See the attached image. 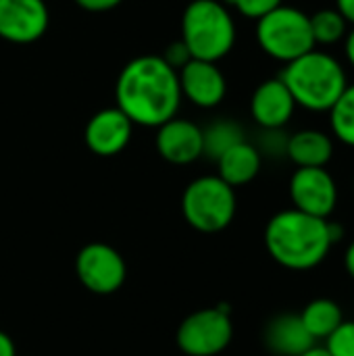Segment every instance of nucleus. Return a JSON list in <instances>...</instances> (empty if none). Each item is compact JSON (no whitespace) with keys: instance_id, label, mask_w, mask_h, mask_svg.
Segmentation results:
<instances>
[{"instance_id":"nucleus-1","label":"nucleus","mask_w":354,"mask_h":356,"mask_svg":"<svg viewBox=\"0 0 354 356\" xmlns=\"http://www.w3.org/2000/svg\"><path fill=\"white\" fill-rule=\"evenodd\" d=\"M177 71L161 54H140L123 65L115 81V106L138 127H161L182 106Z\"/></svg>"},{"instance_id":"nucleus-2","label":"nucleus","mask_w":354,"mask_h":356,"mask_svg":"<svg viewBox=\"0 0 354 356\" xmlns=\"http://www.w3.org/2000/svg\"><path fill=\"white\" fill-rule=\"evenodd\" d=\"M265 248L284 269L311 271L334 248L330 219H317L296 209L280 211L265 227Z\"/></svg>"},{"instance_id":"nucleus-3","label":"nucleus","mask_w":354,"mask_h":356,"mask_svg":"<svg viewBox=\"0 0 354 356\" xmlns=\"http://www.w3.org/2000/svg\"><path fill=\"white\" fill-rule=\"evenodd\" d=\"M280 79L290 90L296 106L311 113H330L351 83L344 65L319 48L288 63Z\"/></svg>"},{"instance_id":"nucleus-4","label":"nucleus","mask_w":354,"mask_h":356,"mask_svg":"<svg viewBox=\"0 0 354 356\" xmlns=\"http://www.w3.org/2000/svg\"><path fill=\"white\" fill-rule=\"evenodd\" d=\"M179 33L192 58L219 63L234 50L238 25L221 0H192L182 13Z\"/></svg>"},{"instance_id":"nucleus-5","label":"nucleus","mask_w":354,"mask_h":356,"mask_svg":"<svg viewBox=\"0 0 354 356\" xmlns=\"http://www.w3.org/2000/svg\"><path fill=\"white\" fill-rule=\"evenodd\" d=\"M236 190L219 175L196 177L182 194L184 219L200 234H219L227 229L236 217Z\"/></svg>"},{"instance_id":"nucleus-6","label":"nucleus","mask_w":354,"mask_h":356,"mask_svg":"<svg viewBox=\"0 0 354 356\" xmlns=\"http://www.w3.org/2000/svg\"><path fill=\"white\" fill-rule=\"evenodd\" d=\"M255 35L259 48L267 56L284 65L317 48L309 15L288 4H282L275 10L267 13L265 17H261L257 21Z\"/></svg>"},{"instance_id":"nucleus-7","label":"nucleus","mask_w":354,"mask_h":356,"mask_svg":"<svg viewBox=\"0 0 354 356\" xmlns=\"http://www.w3.org/2000/svg\"><path fill=\"white\" fill-rule=\"evenodd\" d=\"M234 338V323L230 309L217 305L188 315L175 334L177 348L186 356L221 355Z\"/></svg>"},{"instance_id":"nucleus-8","label":"nucleus","mask_w":354,"mask_h":356,"mask_svg":"<svg viewBox=\"0 0 354 356\" xmlns=\"http://www.w3.org/2000/svg\"><path fill=\"white\" fill-rule=\"evenodd\" d=\"M75 275L88 292L111 296L123 288L127 265L121 252L111 244L90 242L75 257Z\"/></svg>"},{"instance_id":"nucleus-9","label":"nucleus","mask_w":354,"mask_h":356,"mask_svg":"<svg viewBox=\"0 0 354 356\" xmlns=\"http://www.w3.org/2000/svg\"><path fill=\"white\" fill-rule=\"evenodd\" d=\"M292 209L317 219H330L338 204V186L325 167L296 169L290 177Z\"/></svg>"},{"instance_id":"nucleus-10","label":"nucleus","mask_w":354,"mask_h":356,"mask_svg":"<svg viewBox=\"0 0 354 356\" xmlns=\"http://www.w3.org/2000/svg\"><path fill=\"white\" fill-rule=\"evenodd\" d=\"M50 27L46 0H0V40L10 44H33Z\"/></svg>"},{"instance_id":"nucleus-11","label":"nucleus","mask_w":354,"mask_h":356,"mask_svg":"<svg viewBox=\"0 0 354 356\" xmlns=\"http://www.w3.org/2000/svg\"><path fill=\"white\" fill-rule=\"evenodd\" d=\"M177 75L182 98L198 108H215L227 96V77L219 63L192 58L177 71Z\"/></svg>"},{"instance_id":"nucleus-12","label":"nucleus","mask_w":354,"mask_h":356,"mask_svg":"<svg viewBox=\"0 0 354 356\" xmlns=\"http://www.w3.org/2000/svg\"><path fill=\"white\" fill-rule=\"evenodd\" d=\"M134 123L117 106H106L96 111L83 129V142L88 150L96 156H117L121 154L134 136Z\"/></svg>"},{"instance_id":"nucleus-13","label":"nucleus","mask_w":354,"mask_h":356,"mask_svg":"<svg viewBox=\"0 0 354 356\" xmlns=\"http://www.w3.org/2000/svg\"><path fill=\"white\" fill-rule=\"evenodd\" d=\"M154 146L161 159L169 165H192L204 154L202 127L190 119L173 117L161 127H156Z\"/></svg>"},{"instance_id":"nucleus-14","label":"nucleus","mask_w":354,"mask_h":356,"mask_svg":"<svg viewBox=\"0 0 354 356\" xmlns=\"http://www.w3.org/2000/svg\"><path fill=\"white\" fill-rule=\"evenodd\" d=\"M296 111V102L280 77L261 81L250 96V117L261 129H284Z\"/></svg>"},{"instance_id":"nucleus-15","label":"nucleus","mask_w":354,"mask_h":356,"mask_svg":"<svg viewBox=\"0 0 354 356\" xmlns=\"http://www.w3.org/2000/svg\"><path fill=\"white\" fill-rule=\"evenodd\" d=\"M263 340L267 350L275 356H300L315 346V340L305 330L300 317L292 313L273 317L265 327Z\"/></svg>"},{"instance_id":"nucleus-16","label":"nucleus","mask_w":354,"mask_h":356,"mask_svg":"<svg viewBox=\"0 0 354 356\" xmlns=\"http://www.w3.org/2000/svg\"><path fill=\"white\" fill-rule=\"evenodd\" d=\"M215 163H217V175L236 190L257 179L263 167V156L255 144L244 140L234 148H230L225 154H221Z\"/></svg>"},{"instance_id":"nucleus-17","label":"nucleus","mask_w":354,"mask_h":356,"mask_svg":"<svg viewBox=\"0 0 354 356\" xmlns=\"http://www.w3.org/2000/svg\"><path fill=\"white\" fill-rule=\"evenodd\" d=\"M286 156L296 169L325 167L334 156V138L321 129H300L288 138Z\"/></svg>"},{"instance_id":"nucleus-18","label":"nucleus","mask_w":354,"mask_h":356,"mask_svg":"<svg viewBox=\"0 0 354 356\" xmlns=\"http://www.w3.org/2000/svg\"><path fill=\"white\" fill-rule=\"evenodd\" d=\"M298 317H300L305 330L311 334V338L315 342L325 340L344 321L342 307L332 298H315V300H311L303 309V313Z\"/></svg>"},{"instance_id":"nucleus-19","label":"nucleus","mask_w":354,"mask_h":356,"mask_svg":"<svg viewBox=\"0 0 354 356\" xmlns=\"http://www.w3.org/2000/svg\"><path fill=\"white\" fill-rule=\"evenodd\" d=\"M244 140H246V134L240 123L232 119H217L209 123L207 127H202V146H204L202 156L217 161L221 154H225L230 148H234L236 144Z\"/></svg>"},{"instance_id":"nucleus-20","label":"nucleus","mask_w":354,"mask_h":356,"mask_svg":"<svg viewBox=\"0 0 354 356\" xmlns=\"http://www.w3.org/2000/svg\"><path fill=\"white\" fill-rule=\"evenodd\" d=\"M311 31L315 46H334L344 42L346 33L351 31L346 19L338 13V8H319L317 13L309 15Z\"/></svg>"},{"instance_id":"nucleus-21","label":"nucleus","mask_w":354,"mask_h":356,"mask_svg":"<svg viewBox=\"0 0 354 356\" xmlns=\"http://www.w3.org/2000/svg\"><path fill=\"white\" fill-rule=\"evenodd\" d=\"M330 127L336 140L354 148V83H348L336 104L330 108Z\"/></svg>"},{"instance_id":"nucleus-22","label":"nucleus","mask_w":354,"mask_h":356,"mask_svg":"<svg viewBox=\"0 0 354 356\" xmlns=\"http://www.w3.org/2000/svg\"><path fill=\"white\" fill-rule=\"evenodd\" d=\"M325 350L332 356H354V321H342L328 338Z\"/></svg>"},{"instance_id":"nucleus-23","label":"nucleus","mask_w":354,"mask_h":356,"mask_svg":"<svg viewBox=\"0 0 354 356\" xmlns=\"http://www.w3.org/2000/svg\"><path fill=\"white\" fill-rule=\"evenodd\" d=\"M221 2L250 21H259L261 17L284 4V0H221Z\"/></svg>"},{"instance_id":"nucleus-24","label":"nucleus","mask_w":354,"mask_h":356,"mask_svg":"<svg viewBox=\"0 0 354 356\" xmlns=\"http://www.w3.org/2000/svg\"><path fill=\"white\" fill-rule=\"evenodd\" d=\"M288 134L284 129H263L259 144H255L261 152V156H271V159H280L286 156L288 150Z\"/></svg>"},{"instance_id":"nucleus-25","label":"nucleus","mask_w":354,"mask_h":356,"mask_svg":"<svg viewBox=\"0 0 354 356\" xmlns=\"http://www.w3.org/2000/svg\"><path fill=\"white\" fill-rule=\"evenodd\" d=\"M161 56H163V58H165V63H167V65H171L175 71H179L186 63H190V60H192V54H190V50L186 48V44H184L182 40L171 42V44L165 48V52H163Z\"/></svg>"},{"instance_id":"nucleus-26","label":"nucleus","mask_w":354,"mask_h":356,"mask_svg":"<svg viewBox=\"0 0 354 356\" xmlns=\"http://www.w3.org/2000/svg\"><path fill=\"white\" fill-rule=\"evenodd\" d=\"M81 10L88 13H108L113 8H117L123 0H73Z\"/></svg>"},{"instance_id":"nucleus-27","label":"nucleus","mask_w":354,"mask_h":356,"mask_svg":"<svg viewBox=\"0 0 354 356\" xmlns=\"http://www.w3.org/2000/svg\"><path fill=\"white\" fill-rule=\"evenodd\" d=\"M336 8L346 19V23L354 27V0H336Z\"/></svg>"},{"instance_id":"nucleus-28","label":"nucleus","mask_w":354,"mask_h":356,"mask_svg":"<svg viewBox=\"0 0 354 356\" xmlns=\"http://www.w3.org/2000/svg\"><path fill=\"white\" fill-rule=\"evenodd\" d=\"M0 356H17L13 338L8 334H4L2 330H0Z\"/></svg>"},{"instance_id":"nucleus-29","label":"nucleus","mask_w":354,"mask_h":356,"mask_svg":"<svg viewBox=\"0 0 354 356\" xmlns=\"http://www.w3.org/2000/svg\"><path fill=\"white\" fill-rule=\"evenodd\" d=\"M344 54H346L348 65L354 69V27L346 33V38H344Z\"/></svg>"},{"instance_id":"nucleus-30","label":"nucleus","mask_w":354,"mask_h":356,"mask_svg":"<svg viewBox=\"0 0 354 356\" xmlns=\"http://www.w3.org/2000/svg\"><path fill=\"white\" fill-rule=\"evenodd\" d=\"M344 269H346V273L354 280V240L348 244V248L344 252Z\"/></svg>"},{"instance_id":"nucleus-31","label":"nucleus","mask_w":354,"mask_h":356,"mask_svg":"<svg viewBox=\"0 0 354 356\" xmlns=\"http://www.w3.org/2000/svg\"><path fill=\"white\" fill-rule=\"evenodd\" d=\"M300 356H332V355L325 350V346H317V344H315V346H311L307 353H303Z\"/></svg>"},{"instance_id":"nucleus-32","label":"nucleus","mask_w":354,"mask_h":356,"mask_svg":"<svg viewBox=\"0 0 354 356\" xmlns=\"http://www.w3.org/2000/svg\"><path fill=\"white\" fill-rule=\"evenodd\" d=\"M353 194H354V188H353Z\"/></svg>"}]
</instances>
